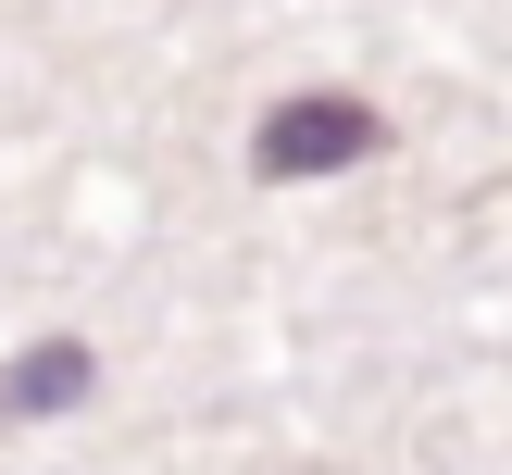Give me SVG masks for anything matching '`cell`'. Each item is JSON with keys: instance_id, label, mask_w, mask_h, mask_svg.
I'll list each match as a JSON object with an SVG mask.
<instances>
[{"instance_id": "2", "label": "cell", "mask_w": 512, "mask_h": 475, "mask_svg": "<svg viewBox=\"0 0 512 475\" xmlns=\"http://www.w3.org/2000/svg\"><path fill=\"white\" fill-rule=\"evenodd\" d=\"M88 388H100V350L88 338H38L25 363H0V425H38V413H63Z\"/></svg>"}, {"instance_id": "1", "label": "cell", "mask_w": 512, "mask_h": 475, "mask_svg": "<svg viewBox=\"0 0 512 475\" xmlns=\"http://www.w3.org/2000/svg\"><path fill=\"white\" fill-rule=\"evenodd\" d=\"M388 138V125H375V100H275L263 113V138H250V163L275 175V188H288V175H338V163H363V150Z\"/></svg>"}]
</instances>
